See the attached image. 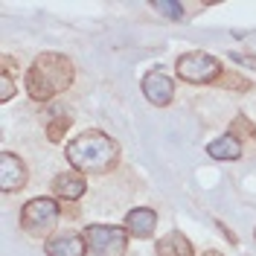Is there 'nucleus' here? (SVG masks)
I'll use <instances>...</instances> for the list:
<instances>
[{"mask_svg":"<svg viewBox=\"0 0 256 256\" xmlns=\"http://www.w3.org/2000/svg\"><path fill=\"white\" fill-rule=\"evenodd\" d=\"M64 154L70 160V166L82 175H105L116 166L120 146L105 131H82L79 137L67 143Z\"/></svg>","mask_w":256,"mask_h":256,"instance_id":"f257e3e1","label":"nucleus"},{"mask_svg":"<svg viewBox=\"0 0 256 256\" xmlns=\"http://www.w3.org/2000/svg\"><path fill=\"white\" fill-rule=\"evenodd\" d=\"M73 84V62L62 52H41L26 70V94L35 102H50Z\"/></svg>","mask_w":256,"mask_h":256,"instance_id":"f03ea898","label":"nucleus"},{"mask_svg":"<svg viewBox=\"0 0 256 256\" xmlns=\"http://www.w3.org/2000/svg\"><path fill=\"white\" fill-rule=\"evenodd\" d=\"M58 218H62V207L52 198H32L20 210V230L26 236L44 239V236H50L56 230Z\"/></svg>","mask_w":256,"mask_h":256,"instance_id":"7ed1b4c3","label":"nucleus"},{"mask_svg":"<svg viewBox=\"0 0 256 256\" xmlns=\"http://www.w3.org/2000/svg\"><path fill=\"white\" fill-rule=\"evenodd\" d=\"M175 70L178 76L184 82H190V84H210V82L222 79V62L216 56H210V52H201V50L184 52L178 58Z\"/></svg>","mask_w":256,"mask_h":256,"instance_id":"20e7f679","label":"nucleus"},{"mask_svg":"<svg viewBox=\"0 0 256 256\" xmlns=\"http://www.w3.org/2000/svg\"><path fill=\"white\" fill-rule=\"evenodd\" d=\"M84 242L94 256H122L128 250V230L114 224H90L84 230Z\"/></svg>","mask_w":256,"mask_h":256,"instance_id":"39448f33","label":"nucleus"},{"mask_svg":"<svg viewBox=\"0 0 256 256\" xmlns=\"http://www.w3.org/2000/svg\"><path fill=\"white\" fill-rule=\"evenodd\" d=\"M143 96L152 102V105H158V108H166L172 99H175V82L169 79L163 70H148L143 76Z\"/></svg>","mask_w":256,"mask_h":256,"instance_id":"423d86ee","label":"nucleus"},{"mask_svg":"<svg viewBox=\"0 0 256 256\" xmlns=\"http://www.w3.org/2000/svg\"><path fill=\"white\" fill-rule=\"evenodd\" d=\"M26 166L24 160L12 154V152H3L0 154V190L3 192H15L26 186Z\"/></svg>","mask_w":256,"mask_h":256,"instance_id":"0eeeda50","label":"nucleus"},{"mask_svg":"<svg viewBox=\"0 0 256 256\" xmlns=\"http://www.w3.org/2000/svg\"><path fill=\"white\" fill-rule=\"evenodd\" d=\"M158 227V212L152 207H134L126 216V230L128 236H137V239H148Z\"/></svg>","mask_w":256,"mask_h":256,"instance_id":"6e6552de","label":"nucleus"},{"mask_svg":"<svg viewBox=\"0 0 256 256\" xmlns=\"http://www.w3.org/2000/svg\"><path fill=\"white\" fill-rule=\"evenodd\" d=\"M88 254V242L79 233H62L47 242V256H84Z\"/></svg>","mask_w":256,"mask_h":256,"instance_id":"1a4fd4ad","label":"nucleus"},{"mask_svg":"<svg viewBox=\"0 0 256 256\" xmlns=\"http://www.w3.org/2000/svg\"><path fill=\"white\" fill-rule=\"evenodd\" d=\"M88 190V184H84V175L82 172H62V175H56L52 180V192L62 198V201H79L82 195Z\"/></svg>","mask_w":256,"mask_h":256,"instance_id":"9d476101","label":"nucleus"},{"mask_svg":"<svg viewBox=\"0 0 256 256\" xmlns=\"http://www.w3.org/2000/svg\"><path fill=\"white\" fill-rule=\"evenodd\" d=\"M154 254L158 256H195V248H192V242L186 239L180 230H169V233L158 242Z\"/></svg>","mask_w":256,"mask_h":256,"instance_id":"9b49d317","label":"nucleus"},{"mask_svg":"<svg viewBox=\"0 0 256 256\" xmlns=\"http://www.w3.org/2000/svg\"><path fill=\"white\" fill-rule=\"evenodd\" d=\"M207 154L212 160H239L242 158V140L227 131L224 137H216L212 143H207Z\"/></svg>","mask_w":256,"mask_h":256,"instance_id":"f8f14e48","label":"nucleus"},{"mask_svg":"<svg viewBox=\"0 0 256 256\" xmlns=\"http://www.w3.org/2000/svg\"><path fill=\"white\" fill-rule=\"evenodd\" d=\"M73 126V116H70V114H58V116H56V114H50L47 116V140L50 143H62V137L64 134H67V128Z\"/></svg>","mask_w":256,"mask_h":256,"instance_id":"ddd939ff","label":"nucleus"},{"mask_svg":"<svg viewBox=\"0 0 256 256\" xmlns=\"http://www.w3.org/2000/svg\"><path fill=\"white\" fill-rule=\"evenodd\" d=\"M152 6H154V12H160L169 20H184V3H178V0H154Z\"/></svg>","mask_w":256,"mask_h":256,"instance_id":"4468645a","label":"nucleus"},{"mask_svg":"<svg viewBox=\"0 0 256 256\" xmlns=\"http://www.w3.org/2000/svg\"><path fill=\"white\" fill-rule=\"evenodd\" d=\"M15 90L18 88H15V82H12V76L3 70V76H0V102H9L15 96Z\"/></svg>","mask_w":256,"mask_h":256,"instance_id":"2eb2a0df","label":"nucleus"},{"mask_svg":"<svg viewBox=\"0 0 256 256\" xmlns=\"http://www.w3.org/2000/svg\"><path fill=\"white\" fill-rule=\"evenodd\" d=\"M239 131H248V137H256V128L248 122V116H239V120L230 126V134H233V137H239Z\"/></svg>","mask_w":256,"mask_h":256,"instance_id":"dca6fc26","label":"nucleus"},{"mask_svg":"<svg viewBox=\"0 0 256 256\" xmlns=\"http://www.w3.org/2000/svg\"><path fill=\"white\" fill-rule=\"evenodd\" d=\"M222 84L224 88H239V90H248V88H250V84H248L244 79H239V76H224Z\"/></svg>","mask_w":256,"mask_h":256,"instance_id":"f3484780","label":"nucleus"},{"mask_svg":"<svg viewBox=\"0 0 256 256\" xmlns=\"http://www.w3.org/2000/svg\"><path fill=\"white\" fill-rule=\"evenodd\" d=\"M201 256H224V254H218V250H207V254H201Z\"/></svg>","mask_w":256,"mask_h":256,"instance_id":"a211bd4d","label":"nucleus"}]
</instances>
